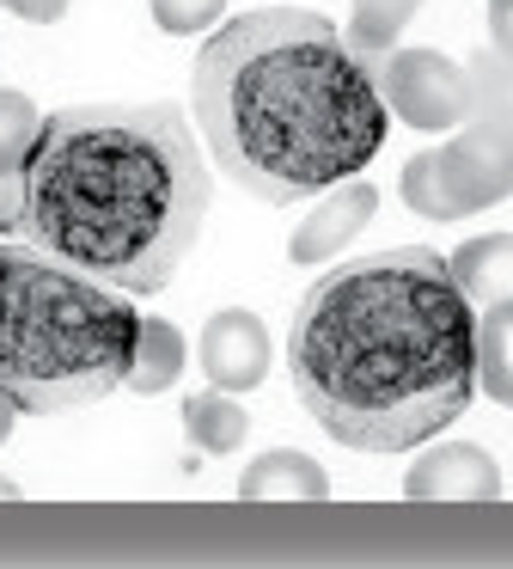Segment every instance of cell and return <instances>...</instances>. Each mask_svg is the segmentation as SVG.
I'll use <instances>...</instances> for the list:
<instances>
[{
    "label": "cell",
    "instance_id": "obj_1",
    "mask_svg": "<svg viewBox=\"0 0 513 569\" xmlns=\"http://www.w3.org/2000/svg\"><path fill=\"white\" fill-rule=\"evenodd\" d=\"M293 398L354 453H410L476 398V307L428 246L324 270L288 325Z\"/></svg>",
    "mask_w": 513,
    "mask_h": 569
},
{
    "label": "cell",
    "instance_id": "obj_2",
    "mask_svg": "<svg viewBox=\"0 0 513 569\" xmlns=\"http://www.w3.org/2000/svg\"><path fill=\"white\" fill-rule=\"evenodd\" d=\"M208 202V148L178 104H68L24 153L12 233L147 300L178 282Z\"/></svg>",
    "mask_w": 513,
    "mask_h": 569
},
{
    "label": "cell",
    "instance_id": "obj_3",
    "mask_svg": "<svg viewBox=\"0 0 513 569\" xmlns=\"http://www.w3.org/2000/svg\"><path fill=\"white\" fill-rule=\"evenodd\" d=\"M195 136L256 202H312L385 148L379 80L324 13L251 7L195 50Z\"/></svg>",
    "mask_w": 513,
    "mask_h": 569
},
{
    "label": "cell",
    "instance_id": "obj_4",
    "mask_svg": "<svg viewBox=\"0 0 513 569\" xmlns=\"http://www.w3.org/2000/svg\"><path fill=\"white\" fill-rule=\"evenodd\" d=\"M134 337V295L0 239V398L19 417H61L122 392Z\"/></svg>",
    "mask_w": 513,
    "mask_h": 569
},
{
    "label": "cell",
    "instance_id": "obj_5",
    "mask_svg": "<svg viewBox=\"0 0 513 569\" xmlns=\"http://www.w3.org/2000/svg\"><path fill=\"white\" fill-rule=\"evenodd\" d=\"M379 80V99L398 123L440 136V129H459L471 117V92H464V68L440 50H391L379 62H366Z\"/></svg>",
    "mask_w": 513,
    "mask_h": 569
},
{
    "label": "cell",
    "instance_id": "obj_6",
    "mask_svg": "<svg viewBox=\"0 0 513 569\" xmlns=\"http://www.w3.org/2000/svg\"><path fill=\"white\" fill-rule=\"evenodd\" d=\"M440 184L459 202V214L495 209L513 197V129L507 123H483V117H464V129L452 141L434 148Z\"/></svg>",
    "mask_w": 513,
    "mask_h": 569
},
{
    "label": "cell",
    "instance_id": "obj_7",
    "mask_svg": "<svg viewBox=\"0 0 513 569\" xmlns=\"http://www.w3.org/2000/svg\"><path fill=\"white\" fill-rule=\"evenodd\" d=\"M195 361H202L208 386H220V392H256L269 373V325L244 307H220L202 325Z\"/></svg>",
    "mask_w": 513,
    "mask_h": 569
},
{
    "label": "cell",
    "instance_id": "obj_8",
    "mask_svg": "<svg viewBox=\"0 0 513 569\" xmlns=\"http://www.w3.org/2000/svg\"><path fill=\"white\" fill-rule=\"evenodd\" d=\"M403 496L410 502H495L501 496V466L476 441H446L415 453L403 471Z\"/></svg>",
    "mask_w": 513,
    "mask_h": 569
},
{
    "label": "cell",
    "instance_id": "obj_9",
    "mask_svg": "<svg viewBox=\"0 0 513 569\" xmlns=\"http://www.w3.org/2000/svg\"><path fill=\"white\" fill-rule=\"evenodd\" d=\"M379 214V190L366 184V178H342V184H330L324 197H312V209H305V221L293 227L288 239V258L293 263H324L336 258V251H349L354 239H361V227Z\"/></svg>",
    "mask_w": 513,
    "mask_h": 569
},
{
    "label": "cell",
    "instance_id": "obj_10",
    "mask_svg": "<svg viewBox=\"0 0 513 569\" xmlns=\"http://www.w3.org/2000/svg\"><path fill=\"white\" fill-rule=\"evenodd\" d=\"M244 502H324L330 478L312 453H293V447H269L263 459H251L239 478Z\"/></svg>",
    "mask_w": 513,
    "mask_h": 569
},
{
    "label": "cell",
    "instance_id": "obj_11",
    "mask_svg": "<svg viewBox=\"0 0 513 569\" xmlns=\"http://www.w3.org/2000/svg\"><path fill=\"white\" fill-rule=\"evenodd\" d=\"M446 263H452V282L464 288V300H471V307H495V300L513 295V233L464 239Z\"/></svg>",
    "mask_w": 513,
    "mask_h": 569
},
{
    "label": "cell",
    "instance_id": "obj_12",
    "mask_svg": "<svg viewBox=\"0 0 513 569\" xmlns=\"http://www.w3.org/2000/svg\"><path fill=\"white\" fill-rule=\"evenodd\" d=\"M183 361H190V343H183V331L171 319H147L141 312V337H134V361H129V392L153 398V392H171L183 373Z\"/></svg>",
    "mask_w": 513,
    "mask_h": 569
},
{
    "label": "cell",
    "instance_id": "obj_13",
    "mask_svg": "<svg viewBox=\"0 0 513 569\" xmlns=\"http://www.w3.org/2000/svg\"><path fill=\"white\" fill-rule=\"evenodd\" d=\"M183 435H190L202 453H232V447H244V435H251V417H244L239 392H220V386H208V392H190L183 398Z\"/></svg>",
    "mask_w": 513,
    "mask_h": 569
},
{
    "label": "cell",
    "instance_id": "obj_14",
    "mask_svg": "<svg viewBox=\"0 0 513 569\" xmlns=\"http://www.w3.org/2000/svg\"><path fill=\"white\" fill-rule=\"evenodd\" d=\"M513 386V295L495 307H476V392L507 405Z\"/></svg>",
    "mask_w": 513,
    "mask_h": 569
},
{
    "label": "cell",
    "instance_id": "obj_15",
    "mask_svg": "<svg viewBox=\"0 0 513 569\" xmlns=\"http://www.w3.org/2000/svg\"><path fill=\"white\" fill-rule=\"evenodd\" d=\"M422 13V0H354V13H349V50L361 56V62H379V56L398 50L403 26Z\"/></svg>",
    "mask_w": 513,
    "mask_h": 569
},
{
    "label": "cell",
    "instance_id": "obj_16",
    "mask_svg": "<svg viewBox=\"0 0 513 569\" xmlns=\"http://www.w3.org/2000/svg\"><path fill=\"white\" fill-rule=\"evenodd\" d=\"M464 92H471V117L513 129V56L476 50L471 62H464Z\"/></svg>",
    "mask_w": 513,
    "mask_h": 569
},
{
    "label": "cell",
    "instance_id": "obj_17",
    "mask_svg": "<svg viewBox=\"0 0 513 569\" xmlns=\"http://www.w3.org/2000/svg\"><path fill=\"white\" fill-rule=\"evenodd\" d=\"M37 129H43V111H37V99H24V92L0 87V184H19L24 153H31Z\"/></svg>",
    "mask_w": 513,
    "mask_h": 569
},
{
    "label": "cell",
    "instance_id": "obj_18",
    "mask_svg": "<svg viewBox=\"0 0 513 569\" xmlns=\"http://www.w3.org/2000/svg\"><path fill=\"white\" fill-rule=\"evenodd\" d=\"M398 190H403V202H410V209L422 214V221H464V214H459V202L446 197V184H440L434 148H428V153H415V160L403 166Z\"/></svg>",
    "mask_w": 513,
    "mask_h": 569
},
{
    "label": "cell",
    "instance_id": "obj_19",
    "mask_svg": "<svg viewBox=\"0 0 513 569\" xmlns=\"http://www.w3.org/2000/svg\"><path fill=\"white\" fill-rule=\"evenodd\" d=\"M147 7H153V26L165 38H195V31L220 26V13H227V0H147Z\"/></svg>",
    "mask_w": 513,
    "mask_h": 569
},
{
    "label": "cell",
    "instance_id": "obj_20",
    "mask_svg": "<svg viewBox=\"0 0 513 569\" xmlns=\"http://www.w3.org/2000/svg\"><path fill=\"white\" fill-rule=\"evenodd\" d=\"M7 13H19L24 26H56L61 13H68V0H0Z\"/></svg>",
    "mask_w": 513,
    "mask_h": 569
},
{
    "label": "cell",
    "instance_id": "obj_21",
    "mask_svg": "<svg viewBox=\"0 0 513 569\" xmlns=\"http://www.w3.org/2000/svg\"><path fill=\"white\" fill-rule=\"evenodd\" d=\"M489 43L513 56V0H489Z\"/></svg>",
    "mask_w": 513,
    "mask_h": 569
},
{
    "label": "cell",
    "instance_id": "obj_22",
    "mask_svg": "<svg viewBox=\"0 0 513 569\" xmlns=\"http://www.w3.org/2000/svg\"><path fill=\"white\" fill-rule=\"evenodd\" d=\"M12 422H19V410L7 405V398H0V447H7V435H12Z\"/></svg>",
    "mask_w": 513,
    "mask_h": 569
},
{
    "label": "cell",
    "instance_id": "obj_23",
    "mask_svg": "<svg viewBox=\"0 0 513 569\" xmlns=\"http://www.w3.org/2000/svg\"><path fill=\"white\" fill-rule=\"evenodd\" d=\"M12 496H19V483H12V478H0V502H12Z\"/></svg>",
    "mask_w": 513,
    "mask_h": 569
},
{
    "label": "cell",
    "instance_id": "obj_24",
    "mask_svg": "<svg viewBox=\"0 0 513 569\" xmlns=\"http://www.w3.org/2000/svg\"><path fill=\"white\" fill-rule=\"evenodd\" d=\"M507 410H513V386H507Z\"/></svg>",
    "mask_w": 513,
    "mask_h": 569
}]
</instances>
